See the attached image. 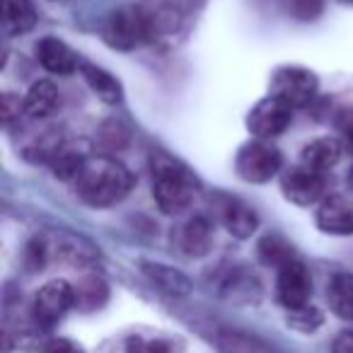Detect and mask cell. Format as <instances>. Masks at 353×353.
Here are the masks:
<instances>
[{
	"label": "cell",
	"mask_w": 353,
	"mask_h": 353,
	"mask_svg": "<svg viewBox=\"0 0 353 353\" xmlns=\"http://www.w3.org/2000/svg\"><path fill=\"white\" fill-rule=\"evenodd\" d=\"M133 174L112 155H90L73 179L75 194L92 208H109L121 203L133 189Z\"/></svg>",
	"instance_id": "1"
},
{
	"label": "cell",
	"mask_w": 353,
	"mask_h": 353,
	"mask_svg": "<svg viewBox=\"0 0 353 353\" xmlns=\"http://www.w3.org/2000/svg\"><path fill=\"white\" fill-rule=\"evenodd\" d=\"M150 189L157 208L167 216L189 211L199 196V179L182 160L157 150L150 155Z\"/></svg>",
	"instance_id": "2"
},
{
	"label": "cell",
	"mask_w": 353,
	"mask_h": 353,
	"mask_svg": "<svg viewBox=\"0 0 353 353\" xmlns=\"http://www.w3.org/2000/svg\"><path fill=\"white\" fill-rule=\"evenodd\" d=\"M160 20L152 10L143 6H119L104 17L102 39L109 49L117 51H136L141 46L155 41Z\"/></svg>",
	"instance_id": "3"
},
{
	"label": "cell",
	"mask_w": 353,
	"mask_h": 353,
	"mask_svg": "<svg viewBox=\"0 0 353 353\" xmlns=\"http://www.w3.org/2000/svg\"><path fill=\"white\" fill-rule=\"evenodd\" d=\"M283 170V152L271 141L252 138L235 157V172L247 184H266Z\"/></svg>",
	"instance_id": "4"
},
{
	"label": "cell",
	"mask_w": 353,
	"mask_h": 353,
	"mask_svg": "<svg viewBox=\"0 0 353 353\" xmlns=\"http://www.w3.org/2000/svg\"><path fill=\"white\" fill-rule=\"evenodd\" d=\"M75 307V288L63 279H54L37 290L32 300V322L41 332L54 329Z\"/></svg>",
	"instance_id": "5"
},
{
	"label": "cell",
	"mask_w": 353,
	"mask_h": 353,
	"mask_svg": "<svg viewBox=\"0 0 353 353\" xmlns=\"http://www.w3.org/2000/svg\"><path fill=\"white\" fill-rule=\"evenodd\" d=\"M317 90L319 80L310 68H303V65H281L271 75L269 94L285 102L290 109H298L312 102Z\"/></svg>",
	"instance_id": "6"
},
{
	"label": "cell",
	"mask_w": 353,
	"mask_h": 353,
	"mask_svg": "<svg viewBox=\"0 0 353 353\" xmlns=\"http://www.w3.org/2000/svg\"><path fill=\"white\" fill-rule=\"evenodd\" d=\"M281 192L295 206H314L327 192V176L324 172L310 170L298 162L281 174Z\"/></svg>",
	"instance_id": "7"
},
{
	"label": "cell",
	"mask_w": 353,
	"mask_h": 353,
	"mask_svg": "<svg viewBox=\"0 0 353 353\" xmlns=\"http://www.w3.org/2000/svg\"><path fill=\"white\" fill-rule=\"evenodd\" d=\"M293 121V109L285 102L276 97H264L250 109L247 114V128L254 138L259 141H274L281 133H285V128Z\"/></svg>",
	"instance_id": "8"
},
{
	"label": "cell",
	"mask_w": 353,
	"mask_h": 353,
	"mask_svg": "<svg viewBox=\"0 0 353 353\" xmlns=\"http://www.w3.org/2000/svg\"><path fill=\"white\" fill-rule=\"evenodd\" d=\"M46 247H49L51 259H59L63 264L70 266H94L99 261V250L97 245L88 240V237L78 235V232L70 230H59L44 235Z\"/></svg>",
	"instance_id": "9"
},
{
	"label": "cell",
	"mask_w": 353,
	"mask_h": 353,
	"mask_svg": "<svg viewBox=\"0 0 353 353\" xmlns=\"http://www.w3.org/2000/svg\"><path fill=\"white\" fill-rule=\"evenodd\" d=\"M310 295H312V276L303 261L295 259L285 264L283 269H279L276 298L285 310H298L310 305Z\"/></svg>",
	"instance_id": "10"
},
{
	"label": "cell",
	"mask_w": 353,
	"mask_h": 353,
	"mask_svg": "<svg viewBox=\"0 0 353 353\" xmlns=\"http://www.w3.org/2000/svg\"><path fill=\"white\" fill-rule=\"evenodd\" d=\"M216 208H218V221L237 240H247V237H252L259 230V216L254 213V208L247 206L240 199L218 196Z\"/></svg>",
	"instance_id": "11"
},
{
	"label": "cell",
	"mask_w": 353,
	"mask_h": 353,
	"mask_svg": "<svg viewBox=\"0 0 353 353\" xmlns=\"http://www.w3.org/2000/svg\"><path fill=\"white\" fill-rule=\"evenodd\" d=\"M317 228L327 235H353V199L329 196L317 208Z\"/></svg>",
	"instance_id": "12"
},
{
	"label": "cell",
	"mask_w": 353,
	"mask_h": 353,
	"mask_svg": "<svg viewBox=\"0 0 353 353\" xmlns=\"http://www.w3.org/2000/svg\"><path fill=\"white\" fill-rule=\"evenodd\" d=\"M174 242L179 252L187 256H206L213 247V223L206 216H194L176 228Z\"/></svg>",
	"instance_id": "13"
},
{
	"label": "cell",
	"mask_w": 353,
	"mask_h": 353,
	"mask_svg": "<svg viewBox=\"0 0 353 353\" xmlns=\"http://www.w3.org/2000/svg\"><path fill=\"white\" fill-rule=\"evenodd\" d=\"M34 51L41 68L54 75H73L75 70H80V61L75 59L73 49L65 41H61L59 37H41L37 41Z\"/></svg>",
	"instance_id": "14"
},
{
	"label": "cell",
	"mask_w": 353,
	"mask_h": 353,
	"mask_svg": "<svg viewBox=\"0 0 353 353\" xmlns=\"http://www.w3.org/2000/svg\"><path fill=\"white\" fill-rule=\"evenodd\" d=\"M141 271L157 290L172 295V298H187L192 293V281L187 274H182L174 266L167 264H157V261H141Z\"/></svg>",
	"instance_id": "15"
},
{
	"label": "cell",
	"mask_w": 353,
	"mask_h": 353,
	"mask_svg": "<svg viewBox=\"0 0 353 353\" xmlns=\"http://www.w3.org/2000/svg\"><path fill=\"white\" fill-rule=\"evenodd\" d=\"M65 145L63 133L56 126H44L41 131H32L30 138L22 143V157L37 165H51L59 150Z\"/></svg>",
	"instance_id": "16"
},
{
	"label": "cell",
	"mask_w": 353,
	"mask_h": 353,
	"mask_svg": "<svg viewBox=\"0 0 353 353\" xmlns=\"http://www.w3.org/2000/svg\"><path fill=\"white\" fill-rule=\"evenodd\" d=\"M80 75L88 83V88L102 99L104 104H119L123 99V88L119 78H114L109 70L99 68V65L90 63V61H80Z\"/></svg>",
	"instance_id": "17"
},
{
	"label": "cell",
	"mask_w": 353,
	"mask_h": 353,
	"mask_svg": "<svg viewBox=\"0 0 353 353\" xmlns=\"http://www.w3.org/2000/svg\"><path fill=\"white\" fill-rule=\"evenodd\" d=\"M343 145L336 138H314L300 150V165L317 172H329L339 160H341Z\"/></svg>",
	"instance_id": "18"
},
{
	"label": "cell",
	"mask_w": 353,
	"mask_h": 353,
	"mask_svg": "<svg viewBox=\"0 0 353 353\" xmlns=\"http://www.w3.org/2000/svg\"><path fill=\"white\" fill-rule=\"evenodd\" d=\"M25 114L34 121H44L56 112V107L61 104L59 90L51 80H37L25 94Z\"/></svg>",
	"instance_id": "19"
},
{
	"label": "cell",
	"mask_w": 353,
	"mask_h": 353,
	"mask_svg": "<svg viewBox=\"0 0 353 353\" xmlns=\"http://www.w3.org/2000/svg\"><path fill=\"white\" fill-rule=\"evenodd\" d=\"M3 8V32L17 37L30 32L37 25V10L32 0H0Z\"/></svg>",
	"instance_id": "20"
},
{
	"label": "cell",
	"mask_w": 353,
	"mask_h": 353,
	"mask_svg": "<svg viewBox=\"0 0 353 353\" xmlns=\"http://www.w3.org/2000/svg\"><path fill=\"white\" fill-rule=\"evenodd\" d=\"M327 303L329 310L336 314L339 319H353V274L351 271H341V274L332 276L327 285Z\"/></svg>",
	"instance_id": "21"
},
{
	"label": "cell",
	"mask_w": 353,
	"mask_h": 353,
	"mask_svg": "<svg viewBox=\"0 0 353 353\" xmlns=\"http://www.w3.org/2000/svg\"><path fill=\"white\" fill-rule=\"evenodd\" d=\"M75 288V307L83 312L99 310L109 300V285L99 274H85L78 279Z\"/></svg>",
	"instance_id": "22"
},
{
	"label": "cell",
	"mask_w": 353,
	"mask_h": 353,
	"mask_svg": "<svg viewBox=\"0 0 353 353\" xmlns=\"http://www.w3.org/2000/svg\"><path fill=\"white\" fill-rule=\"evenodd\" d=\"M216 346L221 353H276L266 341L237 329H221L216 334Z\"/></svg>",
	"instance_id": "23"
},
{
	"label": "cell",
	"mask_w": 353,
	"mask_h": 353,
	"mask_svg": "<svg viewBox=\"0 0 353 353\" xmlns=\"http://www.w3.org/2000/svg\"><path fill=\"white\" fill-rule=\"evenodd\" d=\"M256 254H259L261 264L274 266V269H283L285 264H290V261L298 259L295 247L290 245L285 237L274 235V232L261 237L259 245H256Z\"/></svg>",
	"instance_id": "24"
},
{
	"label": "cell",
	"mask_w": 353,
	"mask_h": 353,
	"mask_svg": "<svg viewBox=\"0 0 353 353\" xmlns=\"http://www.w3.org/2000/svg\"><path fill=\"white\" fill-rule=\"evenodd\" d=\"M88 157L90 155L80 145H75V143H65V145L59 150V155L51 160L49 167L54 170V174L59 176V179H63V182H73Z\"/></svg>",
	"instance_id": "25"
},
{
	"label": "cell",
	"mask_w": 353,
	"mask_h": 353,
	"mask_svg": "<svg viewBox=\"0 0 353 353\" xmlns=\"http://www.w3.org/2000/svg\"><path fill=\"white\" fill-rule=\"evenodd\" d=\"M322 312L314 305H305L298 310H288V324L303 334H312L322 327Z\"/></svg>",
	"instance_id": "26"
},
{
	"label": "cell",
	"mask_w": 353,
	"mask_h": 353,
	"mask_svg": "<svg viewBox=\"0 0 353 353\" xmlns=\"http://www.w3.org/2000/svg\"><path fill=\"white\" fill-rule=\"evenodd\" d=\"M99 141H102L104 150H119V148L126 145L128 141V128L121 121H107L99 128Z\"/></svg>",
	"instance_id": "27"
},
{
	"label": "cell",
	"mask_w": 353,
	"mask_h": 353,
	"mask_svg": "<svg viewBox=\"0 0 353 353\" xmlns=\"http://www.w3.org/2000/svg\"><path fill=\"white\" fill-rule=\"evenodd\" d=\"M324 0H288V12L300 22H312L322 15Z\"/></svg>",
	"instance_id": "28"
},
{
	"label": "cell",
	"mask_w": 353,
	"mask_h": 353,
	"mask_svg": "<svg viewBox=\"0 0 353 353\" xmlns=\"http://www.w3.org/2000/svg\"><path fill=\"white\" fill-rule=\"evenodd\" d=\"M123 353H174L172 346L162 339H141V336H133L126 341V348Z\"/></svg>",
	"instance_id": "29"
},
{
	"label": "cell",
	"mask_w": 353,
	"mask_h": 353,
	"mask_svg": "<svg viewBox=\"0 0 353 353\" xmlns=\"http://www.w3.org/2000/svg\"><path fill=\"white\" fill-rule=\"evenodd\" d=\"M20 112L25 114V102H20V97L6 92L3 94V121L6 126H10L15 119H20Z\"/></svg>",
	"instance_id": "30"
},
{
	"label": "cell",
	"mask_w": 353,
	"mask_h": 353,
	"mask_svg": "<svg viewBox=\"0 0 353 353\" xmlns=\"http://www.w3.org/2000/svg\"><path fill=\"white\" fill-rule=\"evenodd\" d=\"M44 353H85V351L83 346H78L70 339H51V341H46Z\"/></svg>",
	"instance_id": "31"
},
{
	"label": "cell",
	"mask_w": 353,
	"mask_h": 353,
	"mask_svg": "<svg viewBox=\"0 0 353 353\" xmlns=\"http://www.w3.org/2000/svg\"><path fill=\"white\" fill-rule=\"evenodd\" d=\"M339 131H341L343 143L348 145V150H353V109L341 114V119H339Z\"/></svg>",
	"instance_id": "32"
},
{
	"label": "cell",
	"mask_w": 353,
	"mask_h": 353,
	"mask_svg": "<svg viewBox=\"0 0 353 353\" xmlns=\"http://www.w3.org/2000/svg\"><path fill=\"white\" fill-rule=\"evenodd\" d=\"M332 353H353V332H341L332 341Z\"/></svg>",
	"instance_id": "33"
},
{
	"label": "cell",
	"mask_w": 353,
	"mask_h": 353,
	"mask_svg": "<svg viewBox=\"0 0 353 353\" xmlns=\"http://www.w3.org/2000/svg\"><path fill=\"white\" fill-rule=\"evenodd\" d=\"M348 187L353 189V167H351V172H348Z\"/></svg>",
	"instance_id": "34"
},
{
	"label": "cell",
	"mask_w": 353,
	"mask_h": 353,
	"mask_svg": "<svg viewBox=\"0 0 353 353\" xmlns=\"http://www.w3.org/2000/svg\"><path fill=\"white\" fill-rule=\"evenodd\" d=\"M339 3H343V6H353V0H339Z\"/></svg>",
	"instance_id": "35"
}]
</instances>
